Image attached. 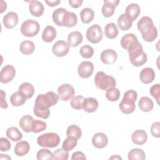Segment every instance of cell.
Segmentation results:
<instances>
[{"mask_svg":"<svg viewBox=\"0 0 160 160\" xmlns=\"http://www.w3.org/2000/svg\"><path fill=\"white\" fill-rule=\"evenodd\" d=\"M58 94L53 91H48L46 94H39L36 98L33 108L34 114L42 119H48L50 115L49 108L55 105L59 101Z\"/></svg>","mask_w":160,"mask_h":160,"instance_id":"cell-1","label":"cell"},{"mask_svg":"<svg viewBox=\"0 0 160 160\" xmlns=\"http://www.w3.org/2000/svg\"><path fill=\"white\" fill-rule=\"evenodd\" d=\"M137 27L141 33L142 39L146 42H152L158 36V30L150 17H142L138 21Z\"/></svg>","mask_w":160,"mask_h":160,"instance_id":"cell-2","label":"cell"},{"mask_svg":"<svg viewBox=\"0 0 160 160\" xmlns=\"http://www.w3.org/2000/svg\"><path fill=\"white\" fill-rule=\"evenodd\" d=\"M127 50L129 61L133 66H141L147 62V55L143 51L142 46L138 41L131 44Z\"/></svg>","mask_w":160,"mask_h":160,"instance_id":"cell-3","label":"cell"},{"mask_svg":"<svg viewBox=\"0 0 160 160\" xmlns=\"http://www.w3.org/2000/svg\"><path fill=\"white\" fill-rule=\"evenodd\" d=\"M138 98L137 92L133 89H129L125 92L122 99L119 104V108L122 112L126 114L132 113L136 108L135 102Z\"/></svg>","mask_w":160,"mask_h":160,"instance_id":"cell-4","label":"cell"},{"mask_svg":"<svg viewBox=\"0 0 160 160\" xmlns=\"http://www.w3.org/2000/svg\"><path fill=\"white\" fill-rule=\"evenodd\" d=\"M94 83L98 88L106 91L110 88L116 87V81L112 76L106 74L103 71H99L95 75Z\"/></svg>","mask_w":160,"mask_h":160,"instance_id":"cell-5","label":"cell"},{"mask_svg":"<svg viewBox=\"0 0 160 160\" xmlns=\"http://www.w3.org/2000/svg\"><path fill=\"white\" fill-rule=\"evenodd\" d=\"M60 142V137L55 132L42 134L38 137L37 143L43 148H53L57 147Z\"/></svg>","mask_w":160,"mask_h":160,"instance_id":"cell-6","label":"cell"},{"mask_svg":"<svg viewBox=\"0 0 160 160\" xmlns=\"http://www.w3.org/2000/svg\"><path fill=\"white\" fill-rule=\"evenodd\" d=\"M39 24L32 19H27L22 22L21 26V32L26 37H34L39 31Z\"/></svg>","mask_w":160,"mask_h":160,"instance_id":"cell-7","label":"cell"},{"mask_svg":"<svg viewBox=\"0 0 160 160\" xmlns=\"http://www.w3.org/2000/svg\"><path fill=\"white\" fill-rule=\"evenodd\" d=\"M86 38L88 41L93 44L99 42L103 36L101 27L99 24H93L86 31Z\"/></svg>","mask_w":160,"mask_h":160,"instance_id":"cell-8","label":"cell"},{"mask_svg":"<svg viewBox=\"0 0 160 160\" xmlns=\"http://www.w3.org/2000/svg\"><path fill=\"white\" fill-rule=\"evenodd\" d=\"M58 93L60 100L67 101L70 100L74 95L75 91L74 88L69 84H63L59 86Z\"/></svg>","mask_w":160,"mask_h":160,"instance_id":"cell-9","label":"cell"},{"mask_svg":"<svg viewBox=\"0 0 160 160\" xmlns=\"http://www.w3.org/2000/svg\"><path fill=\"white\" fill-rule=\"evenodd\" d=\"M69 47L68 43L65 41L59 40L52 45V51L55 56L62 58L68 54L69 51Z\"/></svg>","mask_w":160,"mask_h":160,"instance_id":"cell-10","label":"cell"},{"mask_svg":"<svg viewBox=\"0 0 160 160\" xmlns=\"http://www.w3.org/2000/svg\"><path fill=\"white\" fill-rule=\"evenodd\" d=\"M16 76L15 68L11 65L4 66L1 70L0 81L2 83L6 84L11 81Z\"/></svg>","mask_w":160,"mask_h":160,"instance_id":"cell-11","label":"cell"},{"mask_svg":"<svg viewBox=\"0 0 160 160\" xmlns=\"http://www.w3.org/2000/svg\"><path fill=\"white\" fill-rule=\"evenodd\" d=\"M78 74L82 78H88L93 73L94 64L90 61H82L81 62L78 68Z\"/></svg>","mask_w":160,"mask_h":160,"instance_id":"cell-12","label":"cell"},{"mask_svg":"<svg viewBox=\"0 0 160 160\" xmlns=\"http://www.w3.org/2000/svg\"><path fill=\"white\" fill-rule=\"evenodd\" d=\"M104 4L102 7L101 12L105 18L111 17L115 11L116 6L118 5L119 1H103Z\"/></svg>","mask_w":160,"mask_h":160,"instance_id":"cell-13","label":"cell"},{"mask_svg":"<svg viewBox=\"0 0 160 160\" xmlns=\"http://www.w3.org/2000/svg\"><path fill=\"white\" fill-rule=\"evenodd\" d=\"M100 58L104 64H112L116 61L118 59V54L112 49H107L101 52Z\"/></svg>","mask_w":160,"mask_h":160,"instance_id":"cell-14","label":"cell"},{"mask_svg":"<svg viewBox=\"0 0 160 160\" xmlns=\"http://www.w3.org/2000/svg\"><path fill=\"white\" fill-rule=\"evenodd\" d=\"M108 143V138L106 134L103 132H96L92 138V145L98 149L105 148Z\"/></svg>","mask_w":160,"mask_h":160,"instance_id":"cell-15","label":"cell"},{"mask_svg":"<svg viewBox=\"0 0 160 160\" xmlns=\"http://www.w3.org/2000/svg\"><path fill=\"white\" fill-rule=\"evenodd\" d=\"M3 24L7 29L14 28L18 22V15L16 12L10 11L3 18Z\"/></svg>","mask_w":160,"mask_h":160,"instance_id":"cell-16","label":"cell"},{"mask_svg":"<svg viewBox=\"0 0 160 160\" xmlns=\"http://www.w3.org/2000/svg\"><path fill=\"white\" fill-rule=\"evenodd\" d=\"M141 81L144 84H149L152 82L155 78V72L151 68H145L141 70L139 74Z\"/></svg>","mask_w":160,"mask_h":160,"instance_id":"cell-17","label":"cell"},{"mask_svg":"<svg viewBox=\"0 0 160 160\" xmlns=\"http://www.w3.org/2000/svg\"><path fill=\"white\" fill-rule=\"evenodd\" d=\"M29 10L31 15L35 17H40L42 15L44 11V8L42 4L38 1H28Z\"/></svg>","mask_w":160,"mask_h":160,"instance_id":"cell-18","label":"cell"},{"mask_svg":"<svg viewBox=\"0 0 160 160\" xmlns=\"http://www.w3.org/2000/svg\"><path fill=\"white\" fill-rule=\"evenodd\" d=\"M148 139V135L145 131L137 129L131 135L132 142L136 145H142L145 144Z\"/></svg>","mask_w":160,"mask_h":160,"instance_id":"cell-19","label":"cell"},{"mask_svg":"<svg viewBox=\"0 0 160 160\" xmlns=\"http://www.w3.org/2000/svg\"><path fill=\"white\" fill-rule=\"evenodd\" d=\"M141 12V9L138 4H129L126 8L125 14L133 22L135 21Z\"/></svg>","mask_w":160,"mask_h":160,"instance_id":"cell-20","label":"cell"},{"mask_svg":"<svg viewBox=\"0 0 160 160\" xmlns=\"http://www.w3.org/2000/svg\"><path fill=\"white\" fill-rule=\"evenodd\" d=\"M83 37L81 34L78 31H72L70 32L68 36V43L69 46L74 48L79 46L82 41Z\"/></svg>","mask_w":160,"mask_h":160,"instance_id":"cell-21","label":"cell"},{"mask_svg":"<svg viewBox=\"0 0 160 160\" xmlns=\"http://www.w3.org/2000/svg\"><path fill=\"white\" fill-rule=\"evenodd\" d=\"M98 106L99 103L98 100L92 97L85 98L82 104V109L89 113L96 111L98 108Z\"/></svg>","mask_w":160,"mask_h":160,"instance_id":"cell-22","label":"cell"},{"mask_svg":"<svg viewBox=\"0 0 160 160\" xmlns=\"http://www.w3.org/2000/svg\"><path fill=\"white\" fill-rule=\"evenodd\" d=\"M30 149V145L26 141H21L18 142L14 147V153L18 156H24L27 154Z\"/></svg>","mask_w":160,"mask_h":160,"instance_id":"cell-23","label":"cell"},{"mask_svg":"<svg viewBox=\"0 0 160 160\" xmlns=\"http://www.w3.org/2000/svg\"><path fill=\"white\" fill-rule=\"evenodd\" d=\"M78 22V18L75 13L72 12L66 11L62 19L63 26L68 28H72L76 25Z\"/></svg>","mask_w":160,"mask_h":160,"instance_id":"cell-24","label":"cell"},{"mask_svg":"<svg viewBox=\"0 0 160 160\" xmlns=\"http://www.w3.org/2000/svg\"><path fill=\"white\" fill-rule=\"evenodd\" d=\"M56 37V30L52 26H47L42 33V39L46 42H52Z\"/></svg>","mask_w":160,"mask_h":160,"instance_id":"cell-25","label":"cell"},{"mask_svg":"<svg viewBox=\"0 0 160 160\" xmlns=\"http://www.w3.org/2000/svg\"><path fill=\"white\" fill-rule=\"evenodd\" d=\"M26 97L20 91L14 92L10 97V102L14 106H21L23 105L26 101Z\"/></svg>","mask_w":160,"mask_h":160,"instance_id":"cell-26","label":"cell"},{"mask_svg":"<svg viewBox=\"0 0 160 160\" xmlns=\"http://www.w3.org/2000/svg\"><path fill=\"white\" fill-rule=\"evenodd\" d=\"M138 105L140 109L143 112H149L154 108L152 100L147 96L141 98L139 100Z\"/></svg>","mask_w":160,"mask_h":160,"instance_id":"cell-27","label":"cell"},{"mask_svg":"<svg viewBox=\"0 0 160 160\" xmlns=\"http://www.w3.org/2000/svg\"><path fill=\"white\" fill-rule=\"evenodd\" d=\"M34 118L30 115H25L19 120V126L26 132H32L31 126Z\"/></svg>","mask_w":160,"mask_h":160,"instance_id":"cell-28","label":"cell"},{"mask_svg":"<svg viewBox=\"0 0 160 160\" xmlns=\"http://www.w3.org/2000/svg\"><path fill=\"white\" fill-rule=\"evenodd\" d=\"M132 24V21L125 14H121L118 19V25L122 31H127L129 29Z\"/></svg>","mask_w":160,"mask_h":160,"instance_id":"cell-29","label":"cell"},{"mask_svg":"<svg viewBox=\"0 0 160 160\" xmlns=\"http://www.w3.org/2000/svg\"><path fill=\"white\" fill-rule=\"evenodd\" d=\"M21 52L24 55H29L34 52L35 50L34 43L31 41H23L19 45Z\"/></svg>","mask_w":160,"mask_h":160,"instance_id":"cell-30","label":"cell"},{"mask_svg":"<svg viewBox=\"0 0 160 160\" xmlns=\"http://www.w3.org/2000/svg\"><path fill=\"white\" fill-rule=\"evenodd\" d=\"M80 17L82 23L88 24L93 20L94 18V12L91 8H85L81 10Z\"/></svg>","mask_w":160,"mask_h":160,"instance_id":"cell-31","label":"cell"},{"mask_svg":"<svg viewBox=\"0 0 160 160\" xmlns=\"http://www.w3.org/2000/svg\"><path fill=\"white\" fill-rule=\"evenodd\" d=\"M119 31L116 25L114 22L108 23L104 28L105 36L108 39H114L118 35Z\"/></svg>","mask_w":160,"mask_h":160,"instance_id":"cell-32","label":"cell"},{"mask_svg":"<svg viewBox=\"0 0 160 160\" xmlns=\"http://www.w3.org/2000/svg\"><path fill=\"white\" fill-rule=\"evenodd\" d=\"M67 10L63 8H59L55 9L52 15L53 22L59 26H63L62 19L64 14L66 12Z\"/></svg>","mask_w":160,"mask_h":160,"instance_id":"cell-33","label":"cell"},{"mask_svg":"<svg viewBox=\"0 0 160 160\" xmlns=\"http://www.w3.org/2000/svg\"><path fill=\"white\" fill-rule=\"evenodd\" d=\"M137 37L132 33H128L124 35L121 39V46L122 48L128 49V48L134 42L138 41Z\"/></svg>","mask_w":160,"mask_h":160,"instance_id":"cell-34","label":"cell"},{"mask_svg":"<svg viewBox=\"0 0 160 160\" xmlns=\"http://www.w3.org/2000/svg\"><path fill=\"white\" fill-rule=\"evenodd\" d=\"M19 91L21 92L27 99H30L34 95V88L31 83L25 82L20 85L19 87Z\"/></svg>","mask_w":160,"mask_h":160,"instance_id":"cell-35","label":"cell"},{"mask_svg":"<svg viewBox=\"0 0 160 160\" xmlns=\"http://www.w3.org/2000/svg\"><path fill=\"white\" fill-rule=\"evenodd\" d=\"M6 134L12 141H19L22 138V134L16 127L9 128L6 131Z\"/></svg>","mask_w":160,"mask_h":160,"instance_id":"cell-36","label":"cell"},{"mask_svg":"<svg viewBox=\"0 0 160 160\" xmlns=\"http://www.w3.org/2000/svg\"><path fill=\"white\" fill-rule=\"evenodd\" d=\"M146 158L144 151L139 148L132 149L128 153L129 160H144Z\"/></svg>","mask_w":160,"mask_h":160,"instance_id":"cell-37","label":"cell"},{"mask_svg":"<svg viewBox=\"0 0 160 160\" xmlns=\"http://www.w3.org/2000/svg\"><path fill=\"white\" fill-rule=\"evenodd\" d=\"M78 144V139L73 136H68L64 141L62 148L67 151L72 150Z\"/></svg>","mask_w":160,"mask_h":160,"instance_id":"cell-38","label":"cell"},{"mask_svg":"<svg viewBox=\"0 0 160 160\" xmlns=\"http://www.w3.org/2000/svg\"><path fill=\"white\" fill-rule=\"evenodd\" d=\"M106 97L110 101H117L120 97V91L116 87H112L106 90Z\"/></svg>","mask_w":160,"mask_h":160,"instance_id":"cell-39","label":"cell"},{"mask_svg":"<svg viewBox=\"0 0 160 160\" xmlns=\"http://www.w3.org/2000/svg\"><path fill=\"white\" fill-rule=\"evenodd\" d=\"M67 136H73L78 139H80L82 136V132L81 128L75 124H72L68 126L66 130Z\"/></svg>","mask_w":160,"mask_h":160,"instance_id":"cell-40","label":"cell"},{"mask_svg":"<svg viewBox=\"0 0 160 160\" xmlns=\"http://www.w3.org/2000/svg\"><path fill=\"white\" fill-rule=\"evenodd\" d=\"M46 128L47 125L44 121L34 119L32 121L31 129L32 132H33L34 133H38L39 132L43 131L46 129Z\"/></svg>","mask_w":160,"mask_h":160,"instance_id":"cell-41","label":"cell"},{"mask_svg":"<svg viewBox=\"0 0 160 160\" xmlns=\"http://www.w3.org/2000/svg\"><path fill=\"white\" fill-rule=\"evenodd\" d=\"M36 158L38 160L53 159L52 153L50 150L48 149H41L37 152Z\"/></svg>","mask_w":160,"mask_h":160,"instance_id":"cell-42","label":"cell"},{"mask_svg":"<svg viewBox=\"0 0 160 160\" xmlns=\"http://www.w3.org/2000/svg\"><path fill=\"white\" fill-rule=\"evenodd\" d=\"M69 158L68 151L62 149H58L52 153V159L55 160H67Z\"/></svg>","mask_w":160,"mask_h":160,"instance_id":"cell-43","label":"cell"},{"mask_svg":"<svg viewBox=\"0 0 160 160\" xmlns=\"http://www.w3.org/2000/svg\"><path fill=\"white\" fill-rule=\"evenodd\" d=\"M84 99L85 98L82 96H76L73 97L71 101V107L76 110L82 109V104Z\"/></svg>","mask_w":160,"mask_h":160,"instance_id":"cell-44","label":"cell"},{"mask_svg":"<svg viewBox=\"0 0 160 160\" xmlns=\"http://www.w3.org/2000/svg\"><path fill=\"white\" fill-rule=\"evenodd\" d=\"M94 49L89 45H84L80 48L79 53L81 56L86 59L91 58L94 54Z\"/></svg>","mask_w":160,"mask_h":160,"instance_id":"cell-45","label":"cell"},{"mask_svg":"<svg viewBox=\"0 0 160 160\" xmlns=\"http://www.w3.org/2000/svg\"><path fill=\"white\" fill-rule=\"evenodd\" d=\"M149 92L151 95L156 100L157 103L159 104V96H160V84H156L152 86L149 89Z\"/></svg>","mask_w":160,"mask_h":160,"instance_id":"cell-46","label":"cell"},{"mask_svg":"<svg viewBox=\"0 0 160 160\" xmlns=\"http://www.w3.org/2000/svg\"><path fill=\"white\" fill-rule=\"evenodd\" d=\"M11 148V144L10 141L5 138H0V150L2 152H6L10 150Z\"/></svg>","mask_w":160,"mask_h":160,"instance_id":"cell-47","label":"cell"},{"mask_svg":"<svg viewBox=\"0 0 160 160\" xmlns=\"http://www.w3.org/2000/svg\"><path fill=\"white\" fill-rule=\"evenodd\" d=\"M151 132L152 136L159 138L160 137V122L159 121L152 123L151 127Z\"/></svg>","mask_w":160,"mask_h":160,"instance_id":"cell-48","label":"cell"},{"mask_svg":"<svg viewBox=\"0 0 160 160\" xmlns=\"http://www.w3.org/2000/svg\"><path fill=\"white\" fill-rule=\"evenodd\" d=\"M86 158L83 152L81 151H76L72 154L71 159L76 160V159H86Z\"/></svg>","mask_w":160,"mask_h":160,"instance_id":"cell-49","label":"cell"},{"mask_svg":"<svg viewBox=\"0 0 160 160\" xmlns=\"http://www.w3.org/2000/svg\"><path fill=\"white\" fill-rule=\"evenodd\" d=\"M6 93L2 91L1 90V108L2 109H7L8 108V103L5 100Z\"/></svg>","mask_w":160,"mask_h":160,"instance_id":"cell-50","label":"cell"},{"mask_svg":"<svg viewBox=\"0 0 160 160\" xmlns=\"http://www.w3.org/2000/svg\"><path fill=\"white\" fill-rule=\"evenodd\" d=\"M68 2L72 8H78L82 5L83 1L82 0H69Z\"/></svg>","mask_w":160,"mask_h":160,"instance_id":"cell-51","label":"cell"},{"mask_svg":"<svg viewBox=\"0 0 160 160\" xmlns=\"http://www.w3.org/2000/svg\"><path fill=\"white\" fill-rule=\"evenodd\" d=\"M45 2L48 4V6L54 7L56 6H58L61 2V1L60 0H55V1H47V0H46Z\"/></svg>","mask_w":160,"mask_h":160,"instance_id":"cell-52","label":"cell"},{"mask_svg":"<svg viewBox=\"0 0 160 160\" xmlns=\"http://www.w3.org/2000/svg\"><path fill=\"white\" fill-rule=\"evenodd\" d=\"M0 159H11V157H9L8 154H0Z\"/></svg>","mask_w":160,"mask_h":160,"instance_id":"cell-53","label":"cell"},{"mask_svg":"<svg viewBox=\"0 0 160 160\" xmlns=\"http://www.w3.org/2000/svg\"><path fill=\"white\" fill-rule=\"evenodd\" d=\"M122 159V158H121L120 156H118V155H116V156H112V157L109 158V159Z\"/></svg>","mask_w":160,"mask_h":160,"instance_id":"cell-54","label":"cell"}]
</instances>
